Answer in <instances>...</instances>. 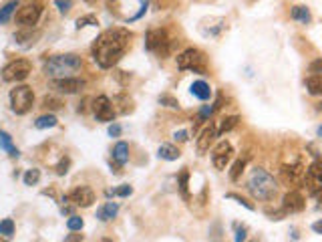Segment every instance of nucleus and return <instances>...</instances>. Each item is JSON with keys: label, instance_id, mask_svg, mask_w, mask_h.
<instances>
[{"label": "nucleus", "instance_id": "nucleus-23", "mask_svg": "<svg viewBox=\"0 0 322 242\" xmlns=\"http://www.w3.org/2000/svg\"><path fill=\"white\" fill-rule=\"evenodd\" d=\"M292 18L298 20V22H302V24H308V22L312 20L310 10H308L306 6H294V8H292Z\"/></svg>", "mask_w": 322, "mask_h": 242}, {"label": "nucleus", "instance_id": "nucleus-37", "mask_svg": "<svg viewBox=\"0 0 322 242\" xmlns=\"http://www.w3.org/2000/svg\"><path fill=\"white\" fill-rule=\"evenodd\" d=\"M69 166H71V160H69V158H63V160L57 164V168H55V170H57V174H59V176H65V174L69 172Z\"/></svg>", "mask_w": 322, "mask_h": 242}, {"label": "nucleus", "instance_id": "nucleus-41", "mask_svg": "<svg viewBox=\"0 0 322 242\" xmlns=\"http://www.w3.org/2000/svg\"><path fill=\"white\" fill-rule=\"evenodd\" d=\"M216 111V105H205V107H201V111H199V121H205V119H209V115Z\"/></svg>", "mask_w": 322, "mask_h": 242}, {"label": "nucleus", "instance_id": "nucleus-39", "mask_svg": "<svg viewBox=\"0 0 322 242\" xmlns=\"http://www.w3.org/2000/svg\"><path fill=\"white\" fill-rule=\"evenodd\" d=\"M248 238V230H246V226H240V224H236V236H234V240L236 242H246Z\"/></svg>", "mask_w": 322, "mask_h": 242}, {"label": "nucleus", "instance_id": "nucleus-35", "mask_svg": "<svg viewBox=\"0 0 322 242\" xmlns=\"http://www.w3.org/2000/svg\"><path fill=\"white\" fill-rule=\"evenodd\" d=\"M36 36H38V34H32V32H18L14 38H16L18 42H24V40H26V44H32V42H36V40H34Z\"/></svg>", "mask_w": 322, "mask_h": 242}, {"label": "nucleus", "instance_id": "nucleus-10", "mask_svg": "<svg viewBox=\"0 0 322 242\" xmlns=\"http://www.w3.org/2000/svg\"><path fill=\"white\" fill-rule=\"evenodd\" d=\"M232 156H234L232 143H230V141H220V143L216 146L213 154H211V162H213V166H216L218 170H226V166L230 164Z\"/></svg>", "mask_w": 322, "mask_h": 242}, {"label": "nucleus", "instance_id": "nucleus-32", "mask_svg": "<svg viewBox=\"0 0 322 242\" xmlns=\"http://www.w3.org/2000/svg\"><path fill=\"white\" fill-rule=\"evenodd\" d=\"M0 234L2 236H12L14 234V222H12V218H4L0 222Z\"/></svg>", "mask_w": 322, "mask_h": 242}, {"label": "nucleus", "instance_id": "nucleus-14", "mask_svg": "<svg viewBox=\"0 0 322 242\" xmlns=\"http://www.w3.org/2000/svg\"><path fill=\"white\" fill-rule=\"evenodd\" d=\"M216 137H218V127H216L213 123L205 125V127L201 129L199 137H197V152H199V154H205V152L209 150V146L216 141Z\"/></svg>", "mask_w": 322, "mask_h": 242}, {"label": "nucleus", "instance_id": "nucleus-7", "mask_svg": "<svg viewBox=\"0 0 322 242\" xmlns=\"http://www.w3.org/2000/svg\"><path fill=\"white\" fill-rule=\"evenodd\" d=\"M145 46H147V51L157 53L159 57H165L169 53V49H171V38H169L167 30H163V28L149 30L147 38H145Z\"/></svg>", "mask_w": 322, "mask_h": 242}, {"label": "nucleus", "instance_id": "nucleus-11", "mask_svg": "<svg viewBox=\"0 0 322 242\" xmlns=\"http://www.w3.org/2000/svg\"><path fill=\"white\" fill-rule=\"evenodd\" d=\"M304 206H306V200H304V196H302L298 190H290V192L282 198V212H284V214L302 212Z\"/></svg>", "mask_w": 322, "mask_h": 242}, {"label": "nucleus", "instance_id": "nucleus-30", "mask_svg": "<svg viewBox=\"0 0 322 242\" xmlns=\"http://www.w3.org/2000/svg\"><path fill=\"white\" fill-rule=\"evenodd\" d=\"M306 174H308L310 178L318 180V182L322 184V160H314V162L310 164V168L306 170Z\"/></svg>", "mask_w": 322, "mask_h": 242}, {"label": "nucleus", "instance_id": "nucleus-52", "mask_svg": "<svg viewBox=\"0 0 322 242\" xmlns=\"http://www.w3.org/2000/svg\"><path fill=\"white\" fill-rule=\"evenodd\" d=\"M318 109H322V103H320V105H318Z\"/></svg>", "mask_w": 322, "mask_h": 242}, {"label": "nucleus", "instance_id": "nucleus-2", "mask_svg": "<svg viewBox=\"0 0 322 242\" xmlns=\"http://www.w3.org/2000/svg\"><path fill=\"white\" fill-rule=\"evenodd\" d=\"M83 67V61L79 55L67 53V55H55L44 65V75L57 79H73V75Z\"/></svg>", "mask_w": 322, "mask_h": 242}, {"label": "nucleus", "instance_id": "nucleus-45", "mask_svg": "<svg viewBox=\"0 0 322 242\" xmlns=\"http://www.w3.org/2000/svg\"><path fill=\"white\" fill-rule=\"evenodd\" d=\"M173 139L179 141V143L187 141V131H183V129H181V131H175V133H173Z\"/></svg>", "mask_w": 322, "mask_h": 242}, {"label": "nucleus", "instance_id": "nucleus-46", "mask_svg": "<svg viewBox=\"0 0 322 242\" xmlns=\"http://www.w3.org/2000/svg\"><path fill=\"white\" fill-rule=\"evenodd\" d=\"M109 135H111V137H119V135H121V127H119L117 123L109 125Z\"/></svg>", "mask_w": 322, "mask_h": 242}, {"label": "nucleus", "instance_id": "nucleus-27", "mask_svg": "<svg viewBox=\"0 0 322 242\" xmlns=\"http://www.w3.org/2000/svg\"><path fill=\"white\" fill-rule=\"evenodd\" d=\"M16 8H18V2H6V4L0 8V24L8 22L10 16H12V12H14Z\"/></svg>", "mask_w": 322, "mask_h": 242}, {"label": "nucleus", "instance_id": "nucleus-44", "mask_svg": "<svg viewBox=\"0 0 322 242\" xmlns=\"http://www.w3.org/2000/svg\"><path fill=\"white\" fill-rule=\"evenodd\" d=\"M55 4L59 6V10H61V12H69V10H71V6H73V2H69V0H67V2H63V0H57Z\"/></svg>", "mask_w": 322, "mask_h": 242}, {"label": "nucleus", "instance_id": "nucleus-26", "mask_svg": "<svg viewBox=\"0 0 322 242\" xmlns=\"http://www.w3.org/2000/svg\"><path fill=\"white\" fill-rule=\"evenodd\" d=\"M238 121H240V117H238V115H230V117L222 119V125H220V129H218V135H224V133L232 131V129L238 125Z\"/></svg>", "mask_w": 322, "mask_h": 242}, {"label": "nucleus", "instance_id": "nucleus-6", "mask_svg": "<svg viewBox=\"0 0 322 242\" xmlns=\"http://www.w3.org/2000/svg\"><path fill=\"white\" fill-rule=\"evenodd\" d=\"M30 63L26 59H16V61H10L4 69H2V79L6 83H18V81H24L28 75H30Z\"/></svg>", "mask_w": 322, "mask_h": 242}, {"label": "nucleus", "instance_id": "nucleus-51", "mask_svg": "<svg viewBox=\"0 0 322 242\" xmlns=\"http://www.w3.org/2000/svg\"><path fill=\"white\" fill-rule=\"evenodd\" d=\"M246 242H258V240H246Z\"/></svg>", "mask_w": 322, "mask_h": 242}, {"label": "nucleus", "instance_id": "nucleus-5", "mask_svg": "<svg viewBox=\"0 0 322 242\" xmlns=\"http://www.w3.org/2000/svg\"><path fill=\"white\" fill-rule=\"evenodd\" d=\"M177 67L181 71H195L199 75H205V55L199 49H185L177 55Z\"/></svg>", "mask_w": 322, "mask_h": 242}, {"label": "nucleus", "instance_id": "nucleus-50", "mask_svg": "<svg viewBox=\"0 0 322 242\" xmlns=\"http://www.w3.org/2000/svg\"><path fill=\"white\" fill-rule=\"evenodd\" d=\"M0 242H8V240H6V238H0Z\"/></svg>", "mask_w": 322, "mask_h": 242}, {"label": "nucleus", "instance_id": "nucleus-25", "mask_svg": "<svg viewBox=\"0 0 322 242\" xmlns=\"http://www.w3.org/2000/svg\"><path fill=\"white\" fill-rule=\"evenodd\" d=\"M113 103H121V105L115 109V113H129V111L133 109V101H131L127 95H117V97L113 99Z\"/></svg>", "mask_w": 322, "mask_h": 242}, {"label": "nucleus", "instance_id": "nucleus-40", "mask_svg": "<svg viewBox=\"0 0 322 242\" xmlns=\"http://www.w3.org/2000/svg\"><path fill=\"white\" fill-rule=\"evenodd\" d=\"M89 24H97V18H95L93 14L83 16V18H79V20H77V28H83V26H89Z\"/></svg>", "mask_w": 322, "mask_h": 242}, {"label": "nucleus", "instance_id": "nucleus-21", "mask_svg": "<svg viewBox=\"0 0 322 242\" xmlns=\"http://www.w3.org/2000/svg\"><path fill=\"white\" fill-rule=\"evenodd\" d=\"M0 148L4 152H8L10 158H18V150L12 146V137L6 133V131H0Z\"/></svg>", "mask_w": 322, "mask_h": 242}, {"label": "nucleus", "instance_id": "nucleus-15", "mask_svg": "<svg viewBox=\"0 0 322 242\" xmlns=\"http://www.w3.org/2000/svg\"><path fill=\"white\" fill-rule=\"evenodd\" d=\"M282 176H284V180L286 182H290V184H298V182H302L304 180V176H306V170H304V166L302 164H286V166H282Z\"/></svg>", "mask_w": 322, "mask_h": 242}, {"label": "nucleus", "instance_id": "nucleus-31", "mask_svg": "<svg viewBox=\"0 0 322 242\" xmlns=\"http://www.w3.org/2000/svg\"><path fill=\"white\" fill-rule=\"evenodd\" d=\"M131 194H133V188L127 186V184H123V186H119V188H115V190H109V196H119V198H127V196H131Z\"/></svg>", "mask_w": 322, "mask_h": 242}, {"label": "nucleus", "instance_id": "nucleus-48", "mask_svg": "<svg viewBox=\"0 0 322 242\" xmlns=\"http://www.w3.org/2000/svg\"><path fill=\"white\" fill-rule=\"evenodd\" d=\"M312 230H314L316 234H322V220H318V222L312 224Z\"/></svg>", "mask_w": 322, "mask_h": 242}, {"label": "nucleus", "instance_id": "nucleus-28", "mask_svg": "<svg viewBox=\"0 0 322 242\" xmlns=\"http://www.w3.org/2000/svg\"><path fill=\"white\" fill-rule=\"evenodd\" d=\"M34 125L38 127V129H46V127H55L57 125V117L55 115H40L36 121H34Z\"/></svg>", "mask_w": 322, "mask_h": 242}, {"label": "nucleus", "instance_id": "nucleus-47", "mask_svg": "<svg viewBox=\"0 0 322 242\" xmlns=\"http://www.w3.org/2000/svg\"><path fill=\"white\" fill-rule=\"evenodd\" d=\"M63 242H83V234H69Z\"/></svg>", "mask_w": 322, "mask_h": 242}, {"label": "nucleus", "instance_id": "nucleus-38", "mask_svg": "<svg viewBox=\"0 0 322 242\" xmlns=\"http://www.w3.org/2000/svg\"><path fill=\"white\" fill-rule=\"evenodd\" d=\"M228 198H230V200H236L238 204H242V206H244V208H248V210H254V204H250L246 198H242V196H238V194H234V192H232V194H228Z\"/></svg>", "mask_w": 322, "mask_h": 242}, {"label": "nucleus", "instance_id": "nucleus-1", "mask_svg": "<svg viewBox=\"0 0 322 242\" xmlns=\"http://www.w3.org/2000/svg\"><path fill=\"white\" fill-rule=\"evenodd\" d=\"M131 32L125 28H109L101 32L93 44V59L101 69H111L123 57L129 44Z\"/></svg>", "mask_w": 322, "mask_h": 242}, {"label": "nucleus", "instance_id": "nucleus-33", "mask_svg": "<svg viewBox=\"0 0 322 242\" xmlns=\"http://www.w3.org/2000/svg\"><path fill=\"white\" fill-rule=\"evenodd\" d=\"M42 105H44L46 109H61V107H63V101L57 99V97H52V95H46V97L42 99Z\"/></svg>", "mask_w": 322, "mask_h": 242}, {"label": "nucleus", "instance_id": "nucleus-4", "mask_svg": "<svg viewBox=\"0 0 322 242\" xmlns=\"http://www.w3.org/2000/svg\"><path fill=\"white\" fill-rule=\"evenodd\" d=\"M32 103H34V93L28 85H16L10 91V107L16 115L28 113L32 109Z\"/></svg>", "mask_w": 322, "mask_h": 242}, {"label": "nucleus", "instance_id": "nucleus-3", "mask_svg": "<svg viewBox=\"0 0 322 242\" xmlns=\"http://www.w3.org/2000/svg\"><path fill=\"white\" fill-rule=\"evenodd\" d=\"M248 190H250V194H252L256 200L270 202V200H274V196H276V192H278V184H276V180H274L266 170L256 168V170L250 174Z\"/></svg>", "mask_w": 322, "mask_h": 242}, {"label": "nucleus", "instance_id": "nucleus-13", "mask_svg": "<svg viewBox=\"0 0 322 242\" xmlns=\"http://www.w3.org/2000/svg\"><path fill=\"white\" fill-rule=\"evenodd\" d=\"M85 87V81L81 79H57L52 81V89L59 91V93H65V95H71V93H79L81 89Z\"/></svg>", "mask_w": 322, "mask_h": 242}, {"label": "nucleus", "instance_id": "nucleus-18", "mask_svg": "<svg viewBox=\"0 0 322 242\" xmlns=\"http://www.w3.org/2000/svg\"><path fill=\"white\" fill-rule=\"evenodd\" d=\"M113 160H115L117 166L127 164V160H129V143L119 141V143L113 148Z\"/></svg>", "mask_w": 322, "mask_h": 242}, {"label": "nucleus", "instance_id": "nucleus-9", "mask_svg": "<svg viewBox=\"0 0 322 242\" xmlns=\"http://www.w3.org/2000/svg\"><path fill=\"white\" fill-rule=\"evenodd\" d=\"M93 111H95V117H97V121H113L115 119V109H113V103H111V99L109 97H105V95H101V97H97L95 101H93Z\"/></svg>", "mask_w": 322, "mask_h": 242}, {"label": "nucleus", "instance_id": "nucleus-22", "mask_svg": "<svg viewBox=\"0 0 322 242\" xmlns=\"http://www.w3.org/2000/svg\"><path fill=\"white\" fill-rule=\"evenodd\" d=\"M177 184H179V192H181L183 200L189 202V172L187 170H181V174L177 178Z\"/></svg>", "mask_w": 322, "mask_h": 242}, {"label": "nucleus", "instance_id": "nucleus-49", "mask_svg": "<svg viewBox=\"0 0 322 242\" xmlns=\"http://www.w3.org/2000/svg\"><path fill=\"white\" fill-rule=\"evenodd\" d=\"M318 135H320V137H322V125H320V127H318Z\"/></svg>", "mask_w": 322, "mask_h": 242}, {"label": "nucleus", "instance_id": "nucleus-53", "mask_svg": "<svg viewBox=\"0 0 322 242\" xmlns=\"http://www.w3.org/2000/svg\"><path fill=\"white\" fill-rule=\"evenodd\" d=\"M103 242H111V240H103Z\"/></svg>", "mask_w": 322, "mask_h": 242}, {"label": "nucleus", "instance_id": "nucleus-36", "mask_svg": "<svg viewBox=\"0 0 322 242\" xmlns=\"http://www.w3.org/2000/svg\"><path fill=\"white\" fill-rule=\"evenodd\" d=\"M159 103H161V105H167V107H171V109H179V103H177V99H173L171 95H161Z\"/></svg>", "mask_w": 322, "mask_h": 242}, {"label": "nucleus", "instance_id": "nucleus-19", "mask_svg": "<svg viewBox=\"0 0 322 242\" xmlns=\"http://www.w3.org/2000/svg\"><path fill=\"white\" fill-rule=\"evenodd\" d=\"M157 156H159L161 160H167V162H173V160H177L181 154H179V150L175 148V146H171V143H161L159 146V152H157Z\"/></svg>", "mask_w": 322, "mask_h": 242}, {"label": "nucleus", "instance_id": "nucleus-43", "mask_svg": "<svg viewBox=\"0 0 322 242\" xmlns=\"http://www.w3.org/2000/svg\"><path fill=\"white\" fill-rule=\"evenodd\" d=\"M310 73H312V75H316V77H320V73H322V59L314 61V63L310 65Z\"/></svg>", "mask_w": 322, "mask_h": 242}, {"label": "nucleus", "instance_id": "nucleus-20", "mask_svg": "<svg viewBox=\"0 0 322 242\" xmlns=\"http://www.w3.org/2000/svg\"><path fill=\"white\" fill-rule=\"evenodd\" d=\"M304 85H306V91H308L310 95H322V75L320 77L310 75V77L304 81Z\"/></svg>", "mask_w": 322, "mask_h": 242}, {"label": "nucleus", "instance_id": "nucleus-34", "mask_svg": "<svg viewBox=\"0 0 322 242\" xmlns=\"http://www.w3.org/2000/svg\"><path fill=\"white\" fill-rule=\"evenodd\" d=\"M67 228L71 230V232H77V230H83V218H79V216H71L69 220H67Z\"/></svg>", "mask_w": 322, "mask_h": 242}, {"label": "nucleus", "instance_id": "nucleus-24", "mask_svg": "<svg viewBox=\"0 0 322 242\" xmlns=\"http://www.w3.org/2000/svg\"><path fill=\"white\" fill-rule=\"evenodd\" d=\"M246 164H248V158H240V160L234 162V166H232V170H230V180H232V182H238V180H240V176H242Z\"/></svg>", "mask_w": 322, "mask_h": 242}, {"label": "nucleus", "instance_id": "nucleus-12", "mask_svg": "<svg viewBox=\"0 0 322 242\" xmlns=\"http://www.w3.org/2000/svg\"><path fill=\"white\" fill-rule=\"evenodd\" d=\"M69 198L75 202V206L89 208V206L95 202V192H93L89 186H79V188H75V190L71 192V196H69Z\"/></svg>", "mask_w": 322, "mask_h": 242}, {"label": "nucleus", "instance_id": "nucleus-29", "mask_svg": "<svg viewBox=\"0 0 322 242\" xmlns=\"http://www.w3.org/2000/svg\"><path fill=\"white\" fill-rule=\"evenodd\" d=\"M22 180H24V186H36L38 180H40V170H36V168L26 170V174H24Z\"/></svg>", "mask_w": 322, "mask_h": 242}, {"label": "nucleus", "instance_id": "nucleus-16", "mask_svg": "<svg viewBox=\"0 0 322 242\" xmlns=\"http://www.w3.org/2000/svg\"><path fill=\"white\" fill-rule=\"evenodd\" d=\"M189 89H191V95L197 97L199 101H207L211 97V87L205 81H193Z\"/></svg>", "mask_w": 322, "mask_h": 242}, {"label": "nucleus", "instance_id": "nucleus-8", "mask_svg": "<svg viewBox=\"0 0 322 242\" xmlns=\"http://www.w3.org/2000/svg\"><path fill=\"white\" fill-rule=\"evenodd\" d=\"M40 14H42V4H40V2H30V4H24L22 8H18V12H16V22L22 24V26L32 28V26L38 22Z\"/></svg>", "mask_w": 322, "mask_h": 242}, {"label": "nucleus", "instance_id": "nucleus-17", "mask_svg": "<svg viewBox=\"0 0 322 242\" xmlns=\"http://www.w3.org/2000/svg\"><path fill=\"white\" fill-rule=\"evenodd\" d=\"M117 212H119V204L117 202H107V204H103L97 210V218L101 222H109V220H113L117 216Z\"/></svg>", "mask_w": 322, "mask_h": 242}, {"label": "nucleus", "instance_id": "nucleus-42", "mask_svg": "<svg viewBox=\"0 0 322 242\" xmlns=\"http://www.w3.org/2000/svg\"><path fill=\"white\" fill-rule=\"evenodd\" d=\"M209 234H211V240H213V242H220V238H222V226H220V224L216 222V224L211 226Z\"/></svg>", "mask_w": 322, "mask_h": 242}]
</instances>
